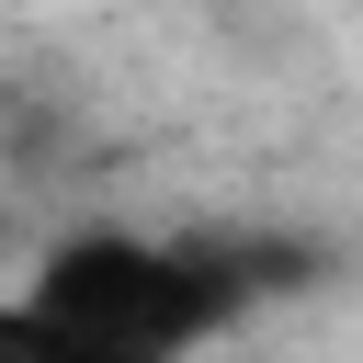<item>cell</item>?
Returning <instances> with one entry per match:
<instances>
[{
	"label": "cell",
	"instance_id": "1",
	"mask_svg": "<svg viewBox=\"0 0 363 363\" xmlns=\"http://www.w3.org/2000/svg\"><path fill=\"white\" fill-rule=\"evenodd\" d=\"M0 363H125V352H102V340H79V329H57V318H34V306L11 295V318H0Z\"/></svg>",
	"mask_w": 363,
	"mask_h": 363
}]
</instances>
